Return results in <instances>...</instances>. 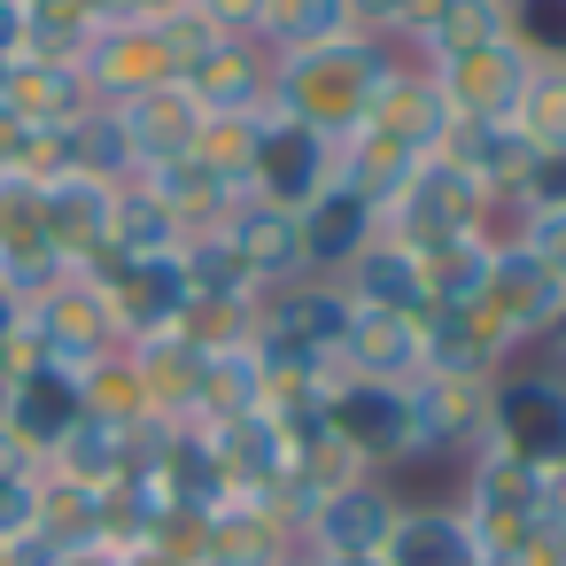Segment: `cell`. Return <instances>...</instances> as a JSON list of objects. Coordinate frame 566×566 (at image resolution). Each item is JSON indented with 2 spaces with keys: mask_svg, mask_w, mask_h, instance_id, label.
<instances>
[{
  "mask_svg": "<svg viewBox=\"0 0 566 566\" xmlns=\"http://www.w3.org/2000/svg\"><path fill=\"white\" fill-rule=\"evenodd\" d=\"M481 434L535 465V473H566V373L558 365H520V373H489V411Z\"/></svg>",
  "mask_w": 566,
  "mask_h": 566,
  "instance_id": "obj_1",
  "label": "cell"
},
{
  "mask_svg": "<svg viewBox=\"0 0 566 566\" xmlns=\"http://www.w3.org/2000/svg\"><path fill=\"white\" fill-rule=\"evenodd\" d=\"M380 566H489V543L473 535V520L458 504H403Z\"/></svg>",
  "mask_w": 566,
  "mask_h": 566,
  "instance_id": "obj_5",
  "label": "cell"
},
{
  "mask_svg": "<svg viewBox=\"0 0 566 566\" xmlns=\"http://www.w3.org/2000/svg\"><path fill=\"white\" fill-rule=\"evenodd\" d=\"M0 566H17V543H0Z\"/></svg>",
  "mask_w": 566,
  "mask_h": 566,
  "instance_id": "obj_7",
  "label": "cell"
},
{
  "mask_svg": "<svg viewBox=\"0 0 566 566\" xmlns=\"http://www.w3.org/2000/svg\"><path fill=\"white\" fill-rule=\"evenodd\" d=\"M342 179V148L318 133V125H295V117H280V109H264L256 117V140H249V171H241V187L256 195V202H272V210H303L311 195H326Z\"/></svg>",
  "mask_w": 566,
  "mask_h": 566,
  "instance_id": "obj_2",
  "label": "cell"
},
{
  "mask_svg": "<svg viewBox=\"0 0 566 566\" xmlns=\"http://www.w3.org/2000/svg\"><path fill=\"white\" fill-rule=\"evenodd\" d=\"M380 241V202L349 179H334L326 195H311L295 210V249H303V280H342L357 249Z\"/></svg>",
  "mask_w": 566,
  "mask_h": 566,
  "instance_id": "obj_4",
  "label": "cell"
},
{
  "mask_svg": "<svg viewBox=\"0 0 566 566\" xmlns=\"http://www.w3.org/2000/svg\"><path fill=\"white\" fill-rule=\"evenodd\" d=\"M17 334H24V303L9 295V280H0V357L17 349Z\"/></svg>",
  "mask_w": 566,
  "mask_h": 566,
  "instance_id": "obj_6",
  "label": "cell"
},
{
  "mask_svg": "<svg viewBox=\"0 0 566 566\" xmlns=\"http://www.w3.org/2000/svg\"><path fill=\"white\" fill-rule=\"evenodd\" d=\"M396 512H403V496H396L388 481L357 473V481H342V489H326V496H311V504H303V520H295V543H303V558H311V566L380 558V551H388V527H396Z\"/></svg>",
  "mask_w": 566,
  "mask_h": 566,
  "instance_id": "obj_3",
  "label": "cell"
}]
</instances>
